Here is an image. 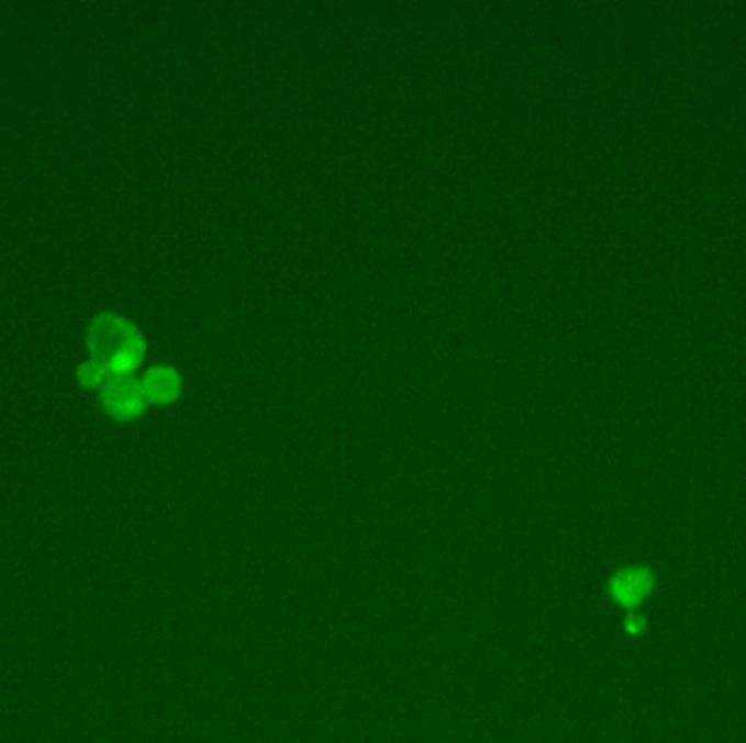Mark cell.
<instances>
[{
	"instance_id": "5b68a950",
	"label": "cell",
	"mask_w": 746,
	"mask_h": 743,
	"mask_svg": "<svg viewBox=\"0 0 746 743\" xmlns=\"http://www.w3.org/2000/svg\"><path fill=\"white\" fill-rule=\"evenodd\" d=\"M75 378L79 382L81 389H90V391H101V386L105 384V380L110 378V371L97 362L94 358H88V360H81L77 364V371H75Z\"/></svg>"
},
{
	"instance_id": "7a4b0ae2",
	"label": "cell",
	"mask_w": 746,
	"mask_h": 743,
	"mask_svg": "<svg viewBox=\"0 0 746 743\" xmlns=\"http://www.w3.org/2000/svg\"><path fill=\"white\" fill-rule=\"evenodd\" d=\"M99 399L101 408L116 421H132L141 417L149 406L141 378L136 373L110 375L99 391Z\"/></svg>"
},
{
	"instance_id": "8992f818",
	"label": "cell",
	"mask_w": 746,
	"mask_h": 743,
	"mask_svg": "<svg viewBox=\"0 0 746 743\" xmlns=\"http://www.w3.org/2000/svg\"><path fill=\"white\" fill-rule=\"evenodd\" d=\"M626 628H628L631 632H639V630L644 628V619H642V617H631L628 623H626Z\"/></svg>"
},
{
	"instance_id": "3957f363",
	"label": "cell",
	"mask_w": 746,
	"mask_h": 743,
	"mask_svg": "<svg viewBox=\"0 0 746 743\" xmlns=\"http://www.w3.org/2000/svg\"><path fill=\"white\" fill-rule=\"evenodd\" d=\"M653 587H655V576L646 567L622 570L609 583V592L613 595V599L626 608H633L639 601H644L653 592Z\"/></svg>"
},
{
	"instance_id": "6da1fadb",
	"label": "cell",
	"mask_w": 746,
	"mask_h": 743,
	"mask_svg": "<svg viewBox=\"0 0 746 743\" xmlns=\"http://www.w3.org/2000/svg\"><path fill=\"white\" fill-rule=\"evenodd\" d=\"M86 347L90 358L101 362L110 375L136 373L147 353L141 327L119 312H99L88 323Z\"/></svg>"
},
{
	"instance_id": "277c9868",
	"label": "cell",
	"mask_w": 746,
	"mask_h": 743,
	"mask_svg": "<svg viewBox=\"0 0 746 743\" xmlns=\"http://www.w3.org/2000/svg\"><path fill=\"white\" fill-rule=\"evenodd\" d=\"M141 384L149 404H172L181 393V375L170 364H153L143 375Z\"/></svg>"
}]
</instances>
